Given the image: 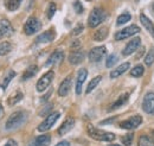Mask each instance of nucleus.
I'll return each instance as SVG.
<instances>
[{"mask_svg": "<svg viewBox=\"0 0 154 146\" xmlns=\"http://www.w3.org/2000/svg\"><path fill=\"white\" fill-rule=\"evenodd\" d=\"M87 132H88V135L91 137L93 139L98 140V141H113L115 140V134L112 133V132H106V131H102V129H98V128L94 127L93 125H88L87 126Z\"/></svg>", "mask_w": 154, "mask_h": 146, "instance_id": "f257e3e1", "label": "nucleus"}, {"mask_svg": "<svg viewBox=\"0 0 154 146\" xmlns=\"http://www.w3.org/2000/svg\"><path fill=\"white\" fill-rule=\"evenodd\" d=\"M26 120H27V114L25 112H23V110H17V112L12 113L8 116V119L6 121V125H5V128L8 129V131L10 129H14V128L21 126Z\"/></svg>", "mask_w": 154, "mask_h": 146, "instance_id": "f03ea898", "label": "nucleus"}, {"mask_svg": "<svg viewBox=\"0 0 154 146\" xmlns=\"http://www.w3.org/2000/svg\"><path fill=\"white\" fill-rule=\"evenodd\" d=\"M104 19H106V12H104L102 8L95 7V8L90 12V14H89L88 25H89V27L95 29V27H97Z\"/></svg>", "mask_w": 154, "mask_h": 146, "instance_id": "7ed1b4c3", "label": "nucleus"}, {"mask_svg": "<svg viewBox=\"0 0 154 146\" xmlns=\"http://www.w3.org/2000/svg\"><path fill=\"white\" fill-rule=\"evenodd\" d=\"M59 116H60V113L59 112H51L45 118V120L38 126V131L39 132H46V131H49L50 128L56 124V121L59 119Z\"/></svg>", "mask_w": 154, "mask_h": 146, "instance_id": "20e7f679", "label": "nucleus"}, {"mask_svg": "<svg viewBox=\"0 0 154 146\" xmlns=\"http://www.w3.org/2000/svg\"><path fill=\"white\" fill-rule=\"evenodd\" d=\"M40 29H42V23L36 17H30L26 20L25 25H24V32L27 36L35 35L36 32H38Z\"/></svg>", "mask_w": 154, "mask_h": 146, "instance_id": "39448f33", "label": "nucleus"}, {"mask_svg": "<svg viewBox=\"0 0 154 146\" xmlns=\"http://www.w3.org/2000/svg\"><path fill=\"white\" fill-rule=\"evenodd\" d=\"M140 32V29L136 26V25H129L125 29H121L120 31H117L115 33V39L116 40H122V39H126V38H129V37L134 36L136 33Z\"/></svg>", "mask_w": 154, "mask_h": 146, "instance_id": "423d86ee", "label": "nucleus"}, {"mask_svg": "<svg viewBox=\"0 0 154 146\" xmlns=\"http://www.w3.org/2000/svg\"><path fill=\"white\" fill-rule=\"evenodd\" d=\"M54 76H55V73H54L52 70H50V71L44 74V75L38 80V82H37V86H36L37 90H38L39 93H42V91H44L45 89H48L49 86L51 84L52 80H54Z\"/></svg>", "mask_w": 154, "mask_h": 146, "instance_id": "0eeeda50", "label": "nucleus"}, {"mask_svg": "<svg viewBox=\"0 0 154 146\" xmlns=\"http://www.w3.org/2000/svg\"><path fill=\"white\" fill-rule=\"evenodd\" d=\"M141 124H142V116L141 115H134V116H131L127 120L121 121L119 124V126L123 128V129H134V128L139 127Z\"/></svg>", "mask_w": 154, "mask_h": 146, "instance_id": "6e6552de", "label": "nucleus"}, {"mask_svg": "<svg viewBox=\"0 0 154 146\" xmlns=\"http://www.w3.org/2000/svg\"><path fill=\"white\" fill-rule=\"evenodd\" d=\"M106 54H107V48L104 45L93 48L89 51V61L93 62V63H97L106 56Z\"/></svg>", "mask_w": 154, "mask_h": 146, "instance_id": "1a4fd4ad", "label": "nucleus"}, {"mask_svg": "<svg viewBox=\"0 0 154 146\" xmlns=\"http://www.w3.org/2000/svg\"><path fill=\"white\" fill-rule=\"evenodd\" d=\"M140 44H141V39H140L139 37L133 38L132 40H129V42L127 43V45H126V46H125V49L122 50V55L123 56L132 55L133 52H135V51L139 49Z\"/></svg>", "mask_w": 154, "mask_h": 146, "instance_id": "9d476101", "label": "nucleus"}, {"mask_svg": "<svg viewBox=\"0 0 154 146\" xmlns=\"http://www.w3.org/2000/svg\"><path fill=\"white\" fill-rule=\"evenodd\" d=\"M142 110L148 114H154V93H147L142 101Z\"/></svg>", "mask_w": 154, "mask_h": 146, "instance_id": "9b49d317", "label": "nucleus"}, {"mask_svg": "<svg viewBox=\"0 0 154 146\" xmlns=\"http://www.w3.org/2000/svg\"><path fill=\"white\" fill-rule=\"evenodd\" d=\"M64 59V52L62 50H55L51 56L49 57V59L45 63V67H52V65H57L60 64Z\"/></svg>", "mask_w": 154, "mask_h": 146, "instance_id": "f8f14e48", "label": "nucleus"}, {"mask_svg": "<svg viewBox=\"0 0 154 146\" xmlns=\"http://www.w3.org/2000/svg\"><path fill=\"white\" fill-rule=\"evenodd\" d=\"M13 33V27L11 23L7 19H1L0 20V38L8 37Z\"/></svg>", "mask_w": 154, "mask_h": 146, "instance_id": "ddd939ff", "label": "nucleus"}, {"mask_svg": "<svg viewBox=\"0 0 154 146\" xmlns=\"http://www.w3.org/2000/svg\"><path fill=\"white\" fill-rule=\"evenodd\" d=\"M74 126H75V119L71 118V116H68V118L64 120V122L60 125V127L58 128V134H59V135L66 134L68 132H70V131L74 128Z\"/></svg>", "mask_w": 154, "mask_h": 146, "instance_id": "4468645a", "label": "nucleus"}, {"mask_svg": "<svg viewBox=\"0 0 154 146\" xmlns=\"http://www.w3.org/2000/svg\"><path fill=\"white\" fill-rule=\"evenodd\" d=\"M55 37H56V32H55V30H54V29H50V30H48V31L43 32L42 35H39V36L37 37V39H36V42H37L38 44L50 43V42H52V40L55 39Z\"/></svg>", "mask_w": 154, "mask_h": 146, "instance_id": "2eb2a0df", "label": "nucleus"}, {"mask_svg": "<svg viewBox=\"0 0 154 146\" xmlns=\"http://www.w3.org/2000/svg\"><path fill=\"white\" fill-rule=\"evenodd\" d=\"M87 76H88L87 69L82 68V69L78 70V74H77V82H76V94L77 95H81V93H82V86H83L84 81L87 80Z\"/></svg>", "mask_w": 154, "mask_h": 146, "instance_id": "dca6fc26", "label": "nucleus"}, {"mask_svg": "<svg viewBox=\"0 0 154 146\" xmlns=\"http://www.w3.org/2000/svg\"><path fill=\"white\" fill-rule=\"evenodd\" d=\"M51 143V137L49 134H42L35 138L29 146H49Z\"/></svg>", "mask_w": 154, "mask_h": 146, "instance_id": "f3484780", "label": "nucleus"}, {"mask_svg": "<svg viewBox=\"0 0 154 146\" xmlns=\"http://www.w3.org/2000/svg\"><path fill=\"white\" fill-rule=\"evenodd\" d=\"M70 88H71V77L68 76L62 81V83H60V86L58 88V95L63 96V97L66 96L69 94V91H70Z\"/></svg>", "mask_w": 154, "mask_h": 146, "instance_id": "a211bd4d", "label": "nucleus"}, {"mask_svg": "<svg viewBox=\"0 0 154 146\" xmlns=\"http://www.w3.org/2000/svg\"><path fill=\"white\" fill-rule=\"evenodd\" d=\"M129 67H131V63H129V62H125V63H122L120 67H117L116 69H114V70L110 73V77H112V78L119 77L120 75H122V74L126 73V71L129 69Z\"/></svg>", "mask_w": 154, "mask_h": 146, "instance_id": "6ab92c4d", "label": "nucleus"}, {"mask_svg": "<svg viewBox=\"0 0 154 146\" xmlns=\"http://www.w3.org/2000/svg\"><path fill=\"white\" fill-rule=\"evenodd\" d=\"M84 61V54L82 52V51H72L70 55H69V62L71 63V64H74V65H76V64H79V63H82Z\"/></svg>", "mask_w": 154, "mask_h": 146, "instance_id": "aec40b11", "label": "nucleus"}, {"mask_svg": "<svg viewBox=\"0 0 154 146\" xmlns=\"http://www.w3.org/2000/svg\"><path fill=\"white\" fill-rule=\"evenodd\" d=\"M108 33H109L108 27L103 26V27H100L98 30L95 31V33H94L93 38H94L95 42H102V40H104V39L108 37Z\"/></svg>", "mask_w": 154, "mask_h": 146, "instance_id": "412c9836", "label": "nucleus"}, {"mask_svg": "<svg viewBox=\"0 0 154 146\" xmlns=\"http://www.w3.org/2000/svg\"><path fill=\"white\" fill-rule=\"evenodd\" d=\"M140 21H141V24L145 26V29L154 37V25H153V23L151 21V19H148L145 14H140Z\"/></svg>", "mask_w": 154, "mask_h": 146, "instance_id": "4be33fe9", "label": "nucleus"}, {"mask_svg": "<svg viewBox=\"0 0 154 146\" xmlns=\"http://www.w3.org/2000/svg\"><path fill=\"white\" fill-rule=\"evenodd\" d=\"M38 70H39V68L37 65H30V67L24 71V74H23V80L26 81V80L33 77L36 74L38 73Z\"/></svg>", "mask_w": 154, "mask_h": 146, "instance_id": "5701e85b", "label": "nucleus"}, {"mask_svg": "<svg viewBox=\"0 0 154 146\" xmlns=\"http://www.w3.org/2000/svg\"><path fill=\"white\" fill-rule=\"evenodd\" d=\"M128 99H129V94H128V93H125V94L120 95V97L116 100L114 103H113V106H112V108H110V110H116V108H119V107L123 106V105L128 101Z\"/></svg>", "mask_w": 154, "mask_h": 146, "instance_id": "b1692460", "label": "nucleus"}, {"mask_svg": "<svg viewBox=\"0 0 154 146\" xmlns=\"http://www.w3.org/2000/svg\"><path fill=\"white\" fill-rule=\"evenodd\" d=\"M101 80H102V76H100V75H98V76H95V77L89 82V84L87 86L85 94H89V93H91V91L94 90L97 86H98V83L101 82Z\"/></svg>", "mask_w": 154, "mask_h": 146, "instance_id": "393cba45", "label": "nucleus"}, {"mask_svg": "<svg viewBox=\"0 0 154 146\" xmlns=\"http://www.w3.org/2000/svg\"><path fill=\"white\" fill-rule=\"evenodd\" d=\"M137 146H154V139L143 134L139 138V143H137Z\"/></svg>", "mask_w": 154, "mask_h": 146, "instance_id": "a878e982", "label": "nucleus"}, {"mask_svg": "<svg viewBox=\"0 0 154 146\" xmlns=\"http://www.w3.org/2000/svg\"><path fill=\"white\" fill-rule=\"evenodd\" d=\"M23 0H5V6L8 11H16L18 10Z\"/></svg>", "mask_w": 154, "mask_h": 146, "instance_id": "bb28decb", "label": "nucleus"}, {"mask_svg": "<svg viewBox=\"0 0 154 146\" xmlns=\"http://www.w3.org/2000/svg\"><path fill=\"white\" fill-rule=\"evenodd\" d=\"M17 74H16V71H13V70H10L8 73H7V75L4 77V81L1 82V84H0V87H1V89L2 90H6V88H7V86H8V83L11 82V80L16 76Z\"/></svg>", "mask_w": 154, "mask_h": 146, "instance_id": "cd10ccee", "label": "nucleus"}, {"mask_svg": "<svg viewBox=\"0 0 154 146\" xmlns=\"http://www.w3.org/2000/svg\"><path fill=\"white\" fill-rule=\"evenodd\" d=\"M12 50V44L10 42H0V56H5L7 55L8 52H11Z\"/></svg>", "mask_w": 154, "mask_h": 146, "instance_id": "c85d7f7f", "label": "nucleus"}, {"mask_svg": "<svg viewBox=\"0 0 154 146\" xmlns=\"http://www.w3.org/2000/svg\"><path fill=\"white\" fill-rule=\"evenodd\" d=\"M24 97V94L21 93V91H17L16 94H13L11 97H8V100H7V103L10 105V106H14L16 103H18L20 100Z\"/></svg>", "mask_w": 154, "mask_h": 146, "instance_id": "c756f323", "label": "nucleus"}, {"mask_svg": "<svg viewBox=\"0 0 154 146\" xmlns=\"http://www.w3.org/2000/svg\"><path fill=\"white\" fill-rule=\"evenodd\" d=\"M143 74H145V68L141 64L135 65L134 68L131 70V76H133V77H141Z\"/></svg>", "mask_w": 154, "mask_h": 146, "instance_id": "7c9ffc66", "label": "nucleus"}, {"mask_svg": "<svg viewBox=\"0 0 154 146\" xmlns=\"http://www.w3.org/2000/svg\"><path fill=\"white\" fill-rule=\"evenodd\" d=\"M131 18H132V16H131L128 12H125V13H122V14H120V16L117 17L116 24H117V25H123V24L128 23V21L131 20Z\"/></svg>", "mask_w": 154, "mask_h": 146, "instance_id": "2f4dec72", "label": "nucleus"}, {"mask_svg": "<svg viewBox=\"0 0 154 146\" xmlns=\"http://www.w3.org/2000/svg\"><path fill=\"white\" fill-rule=\"evenodd\" d=\"M153 63H154V48H152L147 52V55L145 56V64L148 65V67H151Z\"/></svg>", "mask_w": 154, "mask_h": 146, "instance_id": "473e14b6", "label": "nucleus"}, {"mask_svg": "<svg viewBox=\"0 0 154 146\" xmlns=\"http://www.w3.org/2000/svg\"><path fill=\"white\" fill-rule=\"evenodd\" d=\"M55 13H56V4L50 2L49 6H48V10H46V17L49 19H51Z\"/></svg>", "mask_w": 154, "mask_h": 146, "instance_id": "72a5a7b5", "label": "nucleus"}, {"mask_svg": "<svg viewBox=\"0 0 154 146\" xmlns=\"http://www.w3.org/2000/svg\"><path fill=\"white\" fill-rule=\"evenodd\" d=\"M116 62H117V56H116L115 54H112V55H109L107 57L106 67H107V68H110V67H113V65L115 64Z\"/></svg>", "mask_w": 154, "mask_h": 146, "instance_id": "f704fd0d", "label": "nucleus"}, {"mask_svg": "<svg viewBox=\"0 0 154 146\" xmlns=\"http://www.w3.org/2000/svg\"><path fill=\"white\" fill-rule=\"evenodd\" d=\"M133 138H134L133 133H128V134H126L125 137H122L121 140H122V143H123L125 146H131L132 143H133Z\"/></svg>", "mask_w": 154, "mask_h": 146, "instance_id": "c9c22d12", "label": "nucleus"}, {"mask_svg": "<svg viewBox=\"0 0 154 146\" xmlns=\"http://www.w3.org/2000/svg\"><path fill=\"white\" fill-rule=\"evenodd\" d=\"M72 5H74V10L76 11L77 14H81V13H83V5L81 4V1H79V0H75Z\"/></svg>", "mask_w": 154, "mask_h": 146, "instance_id": "e433bc0d", "label": "nucleus"}, {"mask_svg": "<svg viewBox=\"0 0 154 146\" xmlns=\"http://www.w3.org/2000/svg\"><path fill=\"white\" fill-rule=\"evenodd\" d=\"M82 31H83V24L79 23V24H77L76 26H75V29L72 30V35H74V36H77V35H79Z\"/></svg>", "mask_w": 154, "mask_h": 146, "instance_id": "4c0bfd02", "label": "nucleus"}, {"mask_svg": "<svg viewBox=\"0 0 154 146\" xmlns=\"http://www.w3.org/2000/svg\"><path fill=\"white\" fill-rule=\"evenodd\" d=\"M116 120V116H114V118H110V119H107V120H103V121H101L100 124L101 125H108V124H112L113 121H115Z\"/></svg>", "mask_w": 154, "mask_h": 146, "instance_id": "58836bf2", "label": "nucleus"}, {"mask_svg": "<svg viewBox=\"0 0 154 146\" xmlns=\"http://www.w3.org/2000/svg\"><path fill=\"white\" fill-rule=\"evenodd\" d=\"M4 146H18V144H17V141H16V140L10 139V140H8V141H7Z\"/></svg>", "mask_w": 154, "mask_h": 146, "instance_id": "ea45409f", "label": "nucleus"}, {"mask_svg": "<svg viewBox=\"0 0 154 146\" xmlns=\"http://www.w3.org/2000/svg\"><path fill=\"white\" fill-rule=\"evenodd\" d=\"M56 146H70V143H69V141H66V140H63V141L58 143Z\"/></svg>", "mask_w": 154, "mask_h": 146, "instance_id": "a19ab883", "label": "nucleus"}, {"mask_svg": "<svg viewBox=\"0 0 154 146\" xmlns=\"http://www.w3.org/2000/svg\"><path fill=\"white\" fill-rule=\"evenodd\" d=\"M2 115H4V107L0 105V119L2 118Z\"/></svg>", "mask_w": 154, "mask_h": 146, "instance_id": "79ce46f5", "label": "nucleus"}, {"mask_svg": "<svg viewBox=\"0 0 154 146\" xmlns=\"http://www.w3.org/2000/svg\"><path fill=\"white\" fill-rule=\"evenodd\" d=\"M152 12H153V14H154V2H153V5H152Z\"/></svg>", "mask_w": 154, "mask_h": 146, "instance_id": "37998d69", "label": "nucleus"}, {"mask_svg": "<svg viewBox=\"0 0 154 146\" xmlns=\"http://www.w3.org/2000/svg\"><path fill=\"white\" fill-rule=\"evenodd\" d=\"M109 146H121V145H116V144H113V145H109Z\"/></svg>", "mask_w": 154, "mask_h": 146, "instance_id": "c03bdc74", "label": "nucleus"}, {"mask_svg": "<svg viewBox=\"0 0 154 146\" xmlns=\"http://www.w3.org/2000/svg\"><path fill=\"white\" fill-rule=\"evenodd\" d=\"M87 1H91V0H87Z\"/></svg>", "mask_w": 154, "mask_h": 146, "instance_id": "a18cd8bd", "label": "nucleus"}, {"mask_svg": "<svg viewBox=\"0 0 154 146\" xmlns=\"http://www.w3.org/2000/svg\"><path fill=\"white\" fill-rule=\"evenodd\" d=\"M153 135H154V131H153Z\"/></svg>", "mask_w": 154, "mask_h": 146, "instance_id": "49530a36", "label": "nucleus"}]
</instances>
